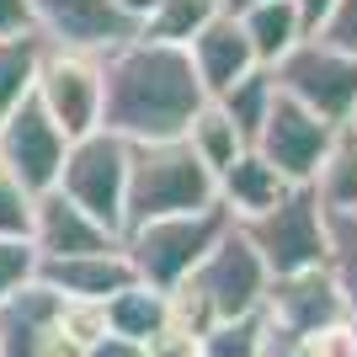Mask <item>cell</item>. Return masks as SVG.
<instances>
[{
	"instance_id": "cell-1",
	"label": "cell",
	"mask_w": 357,
	"mask_h": 357,
	"mask_svg": "<svg viewBox=\"0 0 357 357\" xmlns=\"http://www.w3.org/2000/svg\"><path fill=\"white\" fill-rule=\"evenodd\" d=\"M203 102L208 96L187 64V48L149 43L134 32L102 54V128L128 144L181 139Z\"/></svg>"
},
{
	"instance_id": "cell-2",
	"label": "cell",
	"mask_w": 357,
	"mask_h": 357,
	"mask_svg": "<svg viewBox=\"0 0 357 357\" xmlns=\"http://www.w3.org/2000/svg\"><path fill=\"white\" fill-rule=\"evenodd\" d=\"M213 208V171L197 160L187 139H149L128 144V192H123V229L165 213Z\"/></svg>"
},
{
	"instance_id": "cell-3",
	"label": "cell",
	"mask_w": 357,
	"mask_h": 357,
	"mask_svg": "<svg viewBox=\"0 0 357 357\" xmlns=\"http://www.w3.org/2000/svg\"><path fill=\"white\" fill-rule=\"evenodd\" d=\"M229 213L213 203V208H197V213H165V219H144V224H128L118 235L128 267H134L139 283L149 288H176L181 278H192V267L213 251V240L229 229Z\"/></svg>"
},
{
	"instance_id": "cell-4",
	"label": "cell",
	"mask_w": 357,
	"mask_h": 357,
	"mask_svg": "<svg viewBox=\"0 0 357 357\" xmlns=\"http://www.w3.org/2000/svg\"><path fill=\"white\" fill-rule=\"evenodd\" d=\"M240 235L256 245L267 278L326 267V203L314 187H288L267 213L240 224Z\"/></svg>"
},
{
	"instance_id": "cell-5",
	"label": "cell",
	"mask_w": 357,
	"mask_h": 357,
	"mask_svg": "<svg viewBox=\"0 0 357 357\" xmlns=\"http://www.w3.org/2000/svg\"><path fill=\"white\" fill-rule=\"evenodd\" d=\"M75 208H86L96 224H107L112 235H123V192H128V139L91 128V134L70 139L54 181Z\"/></svg>"
},
{
	"instance_id": "cell-6",
	"label": "cell",
	"mask_w": 357,
	"mask_h": 357,
	"mask_svg": "<svg viewBox=\"0 0 357 357\" xmlns=\"http://www.w3.org/2000/svg\"><path fill=\"white\" fill-rule=\"evenodd\" d=\"M272 80H278L283 96H294L298 107H310L314 118L336 123V128L347 123V112L357 102V59L342 54V48H331V43H320L314 32L298 38L283 59L272 64Z\"/></svg>"
},
{
	"instance_id": "cell-7",
	"label": "cell",
	"mask_w": 357,
	"mask_h": 357,
	"mask_svg": "<svg viewBox=\"0 0 357 357\" xmlns=\"http://www.w3.org/2000/svg\"><path fill=\"white\" fill-rule=\"evenodd\" d=\"M32 96L64 128V139L102 128V54L43 43V59H38V75H32Z\"/></svg>"
},
{
	"instance_id": "cell-8",
	"label": "cell",
	"mask_w": 357,
	"mask_h": 357,
	"mask_svg": "<svg viewBox=\"0 0 357 357\" xmlns=\"http://www.w3.org/2000/svg\"><path fill=\"white\" fill-rule=\"evenodd\" d=\"M181 283H192V294L208 304L213 326H219V320H240V314L261 310L272 278H267V267H261L256 245L240 235V224H229V229L213 240V251L192 267V278H181Z\"/></svg>"
},
{
	"instance_id": "cell-9",
	"label": "cell",
	"mask_w": 357,
	"mask_h": 357,
	"mask_svg": "<svg viewBox=\"0 0 357 357\" xmlns=\"http://www.w3.org/2000/svg\"><path fill=\"white\" fill-rule=\"evenodd\" d=\"M331 144H336V123L314 118L310 107H298L294 96H283V91L272 96L267 123H261L256 139H251V149L267 165H278V176H283L288 187H314Z\"/></svg>"
},
{
	"instance_id": "cell-10",
	"label": "cell",
	"mask_w": 357,
	"mask_h": 357,
	"mask_svg": "<svg viewBox=\"0 0 357 357\" xmlns=\"http://www.w3.org/2000/svg\"><path fill=\"white\" fill-rule=\"evenodd\" d=\"M64 149H70V139H64V128L38 107V96H22V102L0 118V165H6L32 197L48 192V187L59 181Z\"/></svg>"
},
{
	"instance_id": "cell-11",
	"label": "cell",
	"mask_w": 357,
	"mask_h": 357,
	"mask_svg": "<svg viewBox=\"0 0 357 357\" xmlns=\"http://www.w3.org/2000/svg\"><path fill=\"white\" fill-rule=\"evenodd\" d=\"M347 304L336 294L326 267H310V272H288V278H272L267 283V298H261V320H267L272 336L283 342H304L310 331L342 320Z\"/></svg>"
},
{
	"instance_id": "cell-12",
	"label": "cell",
	"mask_w": 357,
	"mask_h": 357,
	"mask_svg": "<svg viewBox=\"0 0 357 357\" xmlns=\"http://www.w3.org/2000/svg\"><path fill=\"white\" fill-rule=\"evenodd\" d=\"M32 32L54 48H86V54H107L112 43L134 38V27L123 22L112 0H27Z\"/></svg>"
},
{
	"instance_id": "cell-13",
	"label": "cell",
	"mask_w": 357,
	"mask_h": 357,
	"mask_svg": "<svg viewBox=\"0 0 357 357\" xmlns=\"http://www.w3.org/2000/svg\"><path fill=\"white\" fill-rule=\"evenodd\" d=\"M27 240L38 261H54V256H86V251H112L118 235L96 224L86 208H75L70 197L59 187H48V192L32 197V224H27Z\"/></svg>"
},
{
	"instance_id": "cell-14",
	"label": "cell",
	"mask_w": 357,
	"mask_h": 357,
	"mask_svg": "<svg viewBox=\"0 0 357 357\" xmlns=\"http://www.w3.org/2000/svg\"><path fill=\"white\" fill-rule=\"evenodd\" d=\"M32 278H38L43 288H54L59 298H96V304H107L118 288L134 283V267H128L123 245H112V251H86V256H54V261H38Z\"/></svg>"
},
{
	"instance_id": "cell-15",
	"label": "cell",
	"mask_w": 357,
	"mask_h": 357,
	"mask_svg": "<svg viewBox=\"0 0 357 357\" xmlns=\"http://www.w3.org/2000/svg\"><path fill=\"white\" fill-rule=\"evenodd\" d=\"M187 64H192L203 96H219V91L235 86L245 70H256V54H251V43H245V32H240V16L235 11L213 16L208 27L187 43Z\"/></svg>"
},
{
	"instance_id": "cell-16",
	"label": "cell",
	"mask_w": 357,
	"mask_h": 357,
	"mask_svg": "<svg viewBox=\"0 0 357 357\" xmlns=\"http://www.w3.org/2000/svg\"><path fill=\"white\" fill-rule=\"evenodd\" d=\"M283 192H288V181L278 176V165H267L256 149H240L235 160L213 176V203H219L235 224L256 219V213H267Z\"/></svg>"
},
{
	"instance_id": "cell-17",
	"label": "cell",
	"mask_w": 357,
	"mask_h": 357,
	"mask_svg": "<svg viewBox=\"0 0 357 357\" xmlns=\"http://www.w3.org/2000/svg\"><path fill=\"white\" fill-rule=\"evenodd\" d=\"M235 16H240V32H245V43H251L261 70H272L298 38H310L304 22H298V11H294V0H256V6H245Z\"/></svg>"
},
{
	"instance_id": "cell-18",
	"label": "cell",
	"mask_w": 357,
	"mask_h": 357,
	"mask_svg": "<svg viewBox=\"0 0 357 357\" xmlns=\"http://www.w3.org/2000/svg\"><path fill=\"white\" fill-rule=\"evenodd\" d=\"M107 310V336H123V342H149L155 331L171 326V310H165V294L149 283H128L102 304Z\"/></svg>"
},
{
	"instance_id": "cell-19",
	"label": "cell",
	"mask_w": 357,
	"mask_h": 357,
	"mask_svg": "<svg viewBox=\"0 0 357 357\" xmlns=\"http://www.w3.org/2000/svg\"><path fill=\"white\" fill-rule=\"evenodd\" d=\"M181 139H187V149H192L197 160L208 165L213 176H219L224 165L235 160L240 149H251L245 139H240V128L229 123V112H224V107L213 102V96H208V102H203V107L192 112V123H187V134H181Z\"/></svg>"
},
{
	"instance_id": "cell-20",
	"label": "cell",
	"mask_w": 357,
	"mask_h": 357,
	"mask_svg": "<svg viewBox=\"0 0 357 357\" xmlns=\"http://www.w3.org/2000/svg\"><path fill=\"white\" fill-rule=\"evenodd\" d=\"M219 11H224V0H160V6H155V11H149L134 32H139V38H149V43L187 48Z\"/></svg>"
},
{
	"instance_id": "cell-21",
	"label": "cell",
	"mask_w": 357,
	"mask_h": 357,
	"mask_svg": "<svg viewBox=\"0 0 357 357\" xmlns=\"http://www.w3.org/2000/svg\"><path fill=\"white\" fill-rule=\"evenodd\" d=\"M326 272L357 320V208H326Z\"/></svg>"
},
{
	"instance_id": "cell-22",
	"label": "cell",
	"mask_w": 357,
	"mask_h": 357,
	"mask_svg": "<svg viewBox=\"0 0 357 357\" xmlns=\"http://www.w3.org/2000/svg\"><path fill=\"white\" fill-rule=\"evenodd\" d=\"M272 96H278V80H272V70H261V64H256V70H245V75H240L235 86H224L219 96H213V102H219L224 112H229V123L240 128V139L251 144V139H256V128L267 123Z\"/></svg>"
},
{
	"instance_id": "cell-23",
	"label": "cell",
	"mask_w": 357,
	"mask_h": 357,
	"mask_svg": "<svg viewBox=\"0 0 357 357\" xmlns=\"http://www.w3.org/2000/svg\"><path fill=\"white\" fill-rule=\"evenodd\" d=\"M38 59H43V38H38V32L0 38V118H6V112H11L22 96H32Z\"/></svg>"
},
{
	"instance_id": "cell-24",
	"label": "cell",
	"mask_w": 357,
	"mask_h": 357,
	"mask_svg": "<svg viewBox=\"0 0 357 357\" xmlns=\"http://www.w3.org/2000/svg\"><path fill=\"white\" fill-rule=\"evenodd\" d=\"M314 192L326 208H357V134L352 128H336V144H331L320 176H314Z\"/></svg>"
},
{
	"instance_id": "cell-25",
	"label": "cell",
	"mask_w": 357,
	"mask_h": 357,
	"mask_svg": "<svg viewBox=\"0 0 357 357\" xmlns=\"http://www.w3.org/2000/svg\"><path fill=\"white\" fill-rule=\"evenodd\" d=\"M267 352V320L261 310L240 314V320H219L203 331V357H261Z\"/></svg>"
},
{
	"instance_id": "cell-26",
	"label": "cell",
	"mask_w": 357,
	"mask_h": 357,
	"mask_svg": "<svg viewBox=\"0 0 357 357\" xmlns=\"http://www.w3.org/2000/svg\"><path fill=\"white\" fill-rule=\"evenodd\" d=\"M54 326L70 336L80 352H91V347L107 336V310L96 304V298H59V314H54Z\"/></svg>"
},
{
	"instance_id": "cell-27",
	"label": "cell",
	"mask_w": 357,
	"mask_h": 357,
	"mask_svg": "<svg viewBox=\"0 0 357 357\" xmlns=\"http://www.w3.org/2000/svg\"><path fill=\"white\" fill-rule=\"evenodd\" d=\"M294 347H298V357H357V320L342 314V320L310 331V336L294 342Z\"/></svg>"
},
{
	"instance_id": "cell-28",
	"label": "cell",
	"mask_w": 357,
	"mask_h": 357,
	"mask_svg": "<svg viewBox=\"0 0 357 357\" xmlns=\"http://www.w3.org/2000/svg\"><path fill=\"white\" fill-rule=\"evenodd\" d=\"M27 224H32V192L0 165V235L27 240Z\"/></svg>"
},
{
	"instance_id": "cell-29",
	"label": "cell",
	"mask_w": 357,
	"mask_h": 357,
	"mask_svg": "<svg viewBox=\"0 0 357 357\" xmlns=\"http://www.w3.org/2000/svg\"><path fill=\"white\" fill-rule=\"evenodd\" d=\"M32 272H38V251H32V240L0 235V298L16 294L22 283H32Z\"/></svg>"
},
{
	"instance_id": "cell-30",
	"label": "cell",
	"mask_w": 357,
	"mask_h": 357,
	"mask_svg": "<svg viewBox=\"0 0 357 357\" xmlns=\"http://www.w3.org/2000/svg\"><path fill=\"white\" fill-rule=\"evenodd\" d=\"M314 38L357 59V0H336V6H331V16L314 27Z\"/></svg>"
},
{
	"instance_id": "cell-31",
	"label": "cell",
	"mask_w": 357,
	"mask_h": 357,
	"mask_svg": "<svg viewBox=\"0 0 357 357\" xmlns=\"http://www.w3.org/2000/svg\"><path fill=\"white\" fill-rule=\"evenodd\" d=\"M144 357H203V336H192L181 326H165L144 342Z\"/></svg>"
},
{
	"instance_id": "cell-32",
	"label": "cell",
	"mask_w": 357,
	"mask_h": 357,
	"mask_svg": "<svg viewBox=\"0 0 357 357\" xmlns=\"http://www.w3.org/2000/svg\"><path fill=\"white\" fill-rule=\"evenodd\" d=\"M16 32H32L27 0H0V38H16Z\"/></svg>"
},
{
	"instance_id": "cell-33",
	"label": "cell",
	"mask_w": 357,
	"mask_h": 357,
	"mask_svg": "<svg viewBox=\"0 0 357 357\" xmlns=\"http://www.w3.org/2000/svg\"><path fill=\"white\" fill-rule=\"evenodd\" d=\"M32 357H86V352H80V347H75L59 326H43V336H38V352H32Z\"/></svg>"
},
{
	"instance_id": "cell-34",
	"label": "cell",
	"mask_w": 357,
	"mask_h": 357,
	"mask_svg": "<svg viewBox=\"0 0 357 357\" xmlns=\"http://www.w3.org/2000/svg\"><path fill=\"white\" fill-rule=\"evenodd\" d=\"M86 357H144V342H123V336H102Z\"/></svg>"
},
{
	"instance_id": "cell-35",
	"label": "cell",
	"mask_w": 357,
	"mask_h": 357,
	"mask_svg": "<svg viewBox=\"0 0 357 357\" xmlns=\"http://www.w3.org/2000/svg\"><path fill=\"white\" fill-rule=\"evenodd\" d=\"M331 6H336V0H294V11H298V22H304V32L320 27V22L331 16Z\"/></svg>"
},
{
	"instance_id": "cell-36",
	"label": "cell",
	"mask_w": 357,
	"mask_h": 357,
	"mask_svg": "<svg viewBox=\"0 0 357 357\" xmlns=\"http://www.w3.org/2000/svg\"><path fill=\"white\" fill-rule=\"evenodd\" d=\"M112 6L123 11V22H128V27H139V22H144V16L160 6V0H112Z\"/></svg>"
},
{
	"instance_id": "cell-37",
	"label": "cell",
	"mask_w": 357,
	"mask_h": 357,
	"mask_svg": "<svg viewBox=\"0 0 357 357\" xmlns=\"http://www.w3.org/2000/svg\"><path fill=\"white\" fill-rule=\"evenodd\" d=\"M261 357H298V347H294V342H283V336H272V331H267V352H261Z\"/></svg>"
},
{
	"instance_id": "cell-38",
	"label": "cell",
	"mask_w": 357,
	"mask_h": 357,
	"mask_svg": "<svg viewBox=\"0 0 357 357\" xmlns=\"http://www.w3.org/2000/svg\"><path fill=\"white\" fill-rule=\"evenodd\" d=\"M245 6H256V0H224V11H245Z\"/></svg>"
},
{
	"instance_id": "cell-39",
	"label": "cell",
	"mask_w": 357,
	"mask_h": 357,
	"mask_svg": "<svg viewBox=\"0 0 357 357\" xmlns=\"http://www.w3.org/2000/svg\"><path fill=\"white\" fill-rule=\"evenodd\" d=\"M342 128H352V134H357V102H352V112H347V123H342Z\"/></svg>"
}]
</instances>
